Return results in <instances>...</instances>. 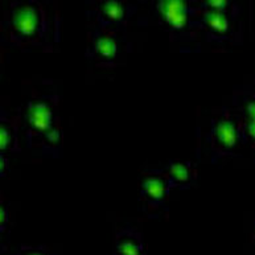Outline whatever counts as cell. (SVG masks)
Instances as JSON below:
<instances>
[{"instance_id": "obj_1", "label": "cell", "mask_w": 255, "mask_h": 255, "mask_svg": "<svg viewBox=\"0 0 255 255\" xmlns=\"http://www.w3.org/2000/svg\"><path fill=\"white\" fill-rule=\"evenodd\" d=\"M61 40V16L52 3L15 0L1 20V42L23 50L54 52Z\"/></svg>"}, {"instance_id": "obj_2", "label": "cell", "mask_w": 255, "mask_h": 255, "mask_svg": "<svg viewBox=\"0 0 255 255\" xmlns=\"http://www.w3.org/2000/svg\"><path fill=\"white\" fill-rule=\"evenodd\" d=\"M20 143L32 153L61 156L64 132L60 121V97L56 92H34L16 110Z\"/></svg>"}, {"instance_id": "obj_3", "label": "cell", "mask_w": 255, "mask_h": 255, "mask_svg": "<svg viewBox=\"0 0 255 255\" xmlns=\"http://www.w3.org/2000/svg\"><path fill=\"white\" fill-rule=\"evenodd\" d=\"M152 8L157 21L169 34L171 41L185 46L187 52L198 45L200 38L204 40L197 17V1L157 0L152 1Z\"/></svg>"}, {"instance_id": "obj_4", "label": "cell", "mask_w": 255, "mask_h": 255, "mask_svg": "<svg viewBox=\"0 0 255 255\" xmlns=\"http://www.w3.org/2000/svg\"><path fill=\"white\" fill-rule=\"evenodd\" d=\"M236 11L237 4L230 0L197 1V17L205 42L225 44L236 37Z\"/></svg>"}, {"instance_id": "obj_5", "label": "cell", "mask_w": 255, "mask_h": 255, "mask_svg": "<svg viewBox=\"0 0 255 255\" xmlns=\"http://www.w3.org/2000/svg\"><path fill=\"white\" fill-rule=\"evenodd\" d=\"M238 141V122L234 111L226 106L222 107L210 118L208 131L204 136V151L210 163L217 164L233 155Z\"/></svg>"}, {"instance_id": "obj_6", "label": "cell", "mask_w": 255, "mask_h": 255, "mask_svg": "<svg viewBox=\"0 0 255 255\" xmlns=\"http://www.w3.org/2000/svg\"><path fill=\"white\" fill-rule=\"evenodd\" d=\"M125 45V33L89 23V45L85 52L88 60L98 66L114 68L119 64V56Z\"/></svg>"}, {"instance_id": "obj_7", "label": "cell", "mask_w": 255, "mask_h": 255, "mask_svg": "<svg viewBox=\"0 0 255 255\" xmlns=\"http://www.w3.org/2000/svg\"><path fill=\"white\" fill-rule=\"evenodd\" d=\"M137 11V5L119 0H99L90 4L86 9L89 23L98 24L101 27L115 32H126L129 20Z\"/></svg>"}, {"instance_id": "obj_8", "label": "cell", "mask_w": 255, "mask_h": 255, "mask_svg": "<svg viewBox=\"0 0 255 255\" xmlns=\"http://www.w3.org/2000/svg\"><path fill=\"white\" fill-rule=\"evenodd\" d=\"M172 193L171 185L165 176L149 172L139 185V201L141 210L149 218H160L168 212L167 200Z\"/></svg>"}, {"instance_id": "obj_9", "label": "cell", "mask_w": 255, "mask_h": 255, "mask_svg": "<svg viewBox=\"0 0 255 255\" xmlns=\"http://www.w3.org/2000/svg\"><path fill=\"white\" fill-rule=\"evenodd\" d=\"M234 107L240 141L255 147V92H237Z\"/></svg>"}, {"instance_id": "obj_10", "label": "cell", "mask_w": 255, "mask_h": 255, "mask_svg": "<svg viewBox=\"0 0 255 255\" xmlns=\"http://www.w3.org/2000/svg\"><path fill=\"white\" fill-rule=\"evenodd\" d=\"M151 172L165 176L172 191H188L197 180V167L193 161L169 160L164 167L152 168Z\"/></svg>"}, {"instance_id": "obj_11", "label": "cell", "mask_w": 255, "mask_h": 255, "mask_svg": "<svg viewBox=\"0 0 255 255\" xmlns=\"http://www.w3.org/2000/svg\"><path fill=\"white\" fill-rule=\"evenodd\" d=\"M113 255H147L144 237L133 226H125L115 234Z\"/></svg>"}, {"instance_id": "obj_12", "label": "cell", "mask_w": 255, "mask_h": 255, "mask_svg": "<svg viewBox=\"0 0 255 255\" xmlns=\"http://www.w3.org/2000/svg\"><path fill=\"white\" fill-rule=\"evenodd\" d=\"M20 151L19 121L16 113L11 115L7 110L0 111V155L8 157V153Z\"/></svg>"}, {"instance_id": "obj_13", "label": "cell", "mask_w": 255, "mask_h": 255, "mask_svg": "<svg viewBox=\"0 0 255 255\" xmlns=\"http://www.w3.org/2000/svg\"><path fill=\"white\" fill-rule=\"evenodd\" d=\"M13 255H54L48 252V249L44 245L40 246H28V245H20L19 248L16 249Z\"/></svg>"}, {"instance_id": "obj_14", "label": "cell", "mask_w": 255, "mask_h": 255, "mask_svg": "<svg viewBox=\"0 0 255 255\" xmlns=\"http://www.w3.org/2000/svg\"><path fill=\"white\" fill-rule=\"evenodd\" d=\"M8 228H9V212H8V205L1 204L0 209V233H1V240L3 237H7Z\"/></svg>"}, {"instance_id": "obj_15", "label": "cell", "mask_w": 255, "mask_h": 255, "mask_svg": "<svg viewBox=\"0 0 255 255\" xmlns=\"http://www.w3.org/2000/svg\"><path fill=\"white\" fill-rule=\"evenodd\" d=\"M254 242H255V234H254Z\"/></svg>"}]
</instances>
